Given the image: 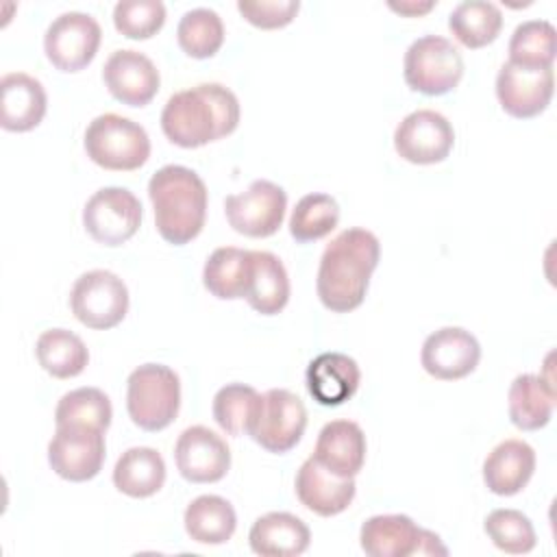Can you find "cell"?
<instances>
[{
  "mask_svg": "<svg viewBox=\"0 0 557 557\" xmlns=\"http://www.w3.org/2000/svg\"><path fill=\"white\" fill-rule=\"evenodd\" d=\"M379 257L381 244L372 231L352 226L335 235L318 265L315 289L320 302L333 313L357 309L366 298Z\"/></svg>",
  "mask_w": 557,
  "mask_h": 557,
  "instance_id": "cell-1",
  "label": "cell"
},
{
  "mask_svg": "<svg viewBox=\"0 0 557 557\" xmlns=\"http://www.w3.org/2000/svg\"><path fill=\"white\" fill-rule=\"evenodd\" d=\"M239 124V100L220 83L176 91L161 111L165 137L181 148H200L231 135Z\"/></svg>",
  "mask_w": 557,
  "mask_h": 557,
  "instance_id": "cell-2",
  "label": "cell"
},
{
  "mask_svg": "<svg viewBox=\"0 0 557 557\" xmlns=\"http://www.w3.org/2000/svg\"><path fill=\"white\" fill-rule=\"evenodd\" d=\"M159 235L174 246L200 235L207 220L209 191L205 181L185 165H163L148 181Z\"/></svg>",
  "mask_w": 557,
  "mask_h": 557,
  "instance_id": "cell-3",
  "label": "cell"
},
{
  "mask_svg": "<svg viewBox=\"0 0 557 557\" xmlns=\"http://www.w3.org/2000/svg\"><path fill=\"white\" fill-rule=\"evenodd\" d=\"M181 407L178 374L163 363H144L128 374L126 409L144 431H161L174 422Z\"/></svg>",
  "mask_w": 557,
  "mask_h": 557,
  "instance_id": "cell-4",
  "label": "cell"
},
{
  "mask_svg": "<svg viewBox=\"0 0 557 557\" xmlns=\"http://www.w3.org/2000/svg\"><path fill=\"white\" fill-rule=\"evenodd\" d=\"M85 152L104 170L131 172L148 161L150 137L141 124L117 113H102L85 131Z\"/></svg>",
  "mask_w": 557,
  "mask_h": 557,
  "instance_id": "cell-5",
  "label": "cell"
},
{
  "mask_svg": "<svg viewBox=\"0 0 557 557\" xmlns=\"http://www.w3.org/2000/svg\"><path fill=\"white\" fill-rule=\"evenodd\" d=\"M405 83L424 96L453 91L463 76V59L457 46L442 35H422L405 52Z\"/></svg>",
  "mask_w": 557,
  "mask_h": 557,
  "instance_id": "cell-6",
  "label": "cell"
},
{
  "mask_svg": "<svg viewBox=\"0 0 557 557\" xmlns=\"http://www.w3.org/2000/svg\"><path fill=\"white\" fill-rule=\"evenodd\" d=\"M359 544L370 557L448 555L437 533L418 527L405 513H379L368 518L361 524Z\"/></svg>",
  "mask_w": 557,
  "mask_h": 557,
  "instance_id": "cell-7",
  "label": "cell"
},
{
  "mask_svg": "<svg viewBox=\"0 0 557 557\" xmlns=\"http://www.w3.org/2000/svg\"><path fill=\"white\" fill-rule=\"evenodd\" d=\"M70 307L81 324L96 331L113 329L128 311L126 283L111 270H89L74 281Z\"/></svg>",
  "mask_w": 557,
  "mask_h": 557,
  "instance_id": "cell-8",
  "label": "cell"
},
{
  "mask_svg": "<svg viewBox=\"0 0 557 557\" xmlns=\"http://www.w3.org/2000/svg\"><path fill=\"white\" fill-rule=\"evenodd\" d=\"M141 202L126 187L98 189L83 209V226L102 246L126 244L141 224Z\"/></svg>",
  "mask_w": 557,
  "mask_h": 557,
  "instance_id": "cell-9",
  "label": "cell"
},
{
  "mask_svg": "<svg viewBox=\"0 0 557 557\" xmlns=\"http://www.w3.org/2000/svg\"><path fill=\"white\" fill-rule=\"evenodd\" d=\"M307 429V409L302 400L283 387L261 394V405L248 435L268 453L292 450Z\"/></svg>",
  "mask_w": 557,
  "mask_h": 557,
  "instance_id": "cell-10",
  "label": "cell"
},
{
  "mask_svg": "<svg viewBox=\"0 0 557 557\" xmlns=\"http://www.w3.org/2000/svg\"><path fill=\"white\" fill-rule=\"evenodd\" d=\"M102 30L94 15L83 11L61 13L50 22L44 35V52L61 72H81L87 67L98 48Z\"/></svg>",
  "mask_w": 557,
  "mask_h": 557,
  "instance_id": "cell-11",
  "label": "cell"
},
{
  "mask_svg": "<svg viewBox=\"0 0 557 557\" xmlns=\"http://www.w3.org/2000/svg\"><path fill=\"white\" fill-rule=\"evenodd\" d=\"M287 194L281 185L257 178L242 194L224 198V213L233 231L246 237H270L283 224Z\"/></svg>",
  "mask_w": 557,
  "mask_h": 557,
  "instance_id": "cell-12",
  "label": "cell"
},
{
  "mask_svg": "<svg viewBox=\"0 0 557 557\" xmlns=\"http://www.w3.org/2000/svg\"><path fill=\"white\" fill-rule=\"evenodd\" d=\"M48 463L65 481L94 479L104 463V431L91 426H57L48 444Z\"/></svg>",
  "mask_w": 557,
  "mask_h": 557,
  "instance_id": "cell-13",
  "label": "cell"
},
{
  "mask_svg": "<svg viewBox=\"0 0 557 557\" xmlns=\"http://www.w3.org/2000/svg\"><path fill=\"white\" fill-rule=\"evenodd\" d=\"M453 146V124L433 109L411 111L394 131V148L398 157L416 165H433L444 161Z\"/></svg>",
  "mask_w": 557,
  "mask_h": 557,
  "instance_id": "cell-14",
  "label": "cell"
},
{
  "mask_svg": "<svg viewBox=\"0 0 557 557\" xmlns=\"http://www.w3.org/2000/svg\"><path fill=\"white\" fill-rule=\"evenodd\" d=\"M555 72L553 67H520L503 63L496 74V98L505 113L518 120L540 115L553 98Z\"/></svg>",
  "mask_w": 557,
  "mask_h": 557,
  "instance_id": "cell-15",
  "label": "cell"
},
{
  "mask_svg": "<svg viewBox=\"0 0 557 557\" xmlns=\"http://www.w3.org/2000/svg\"><path fill=\"white\" fill-rule=\"evenodd\" d=\"M174 461L185 481L215 483L224 479L231 468V450L215 431L194 424L178 435Z\"/></svg>",
  "mask_w": 557,
  "mask_h": 557,
  "instance_id": "cell-16",
  "label": "cell"
},
{
  "mask_svg": "<svg viewBox=\"0 0 557 557\" xmlns=\"http://www.w3.org/2000/svg\"><path fill=\"white\" fill-rule=\"evenodd\" d=\"M481 359V344L461 326H442L431 333L420 352L422 368L440 381H457L474 372Z\"/></svg>",
  "mask_w": 557,
  "mask_h": 557,
  "instance_id": "cell-17",
  "label": "cell"
},
{
  "mask_svg": "<svg viewBox=\"0 0 557 557\" xmlns=\"http://www.w3.org/2000/svg\"><path fill=\"white\" fill-rule=\"evenodd\" d=\"M109 94L128 107H146L159 91L161 76L157 65L139 50H115L102 67Z\"/></svg>",
  "mask_w": 557,
  "mask_h": 557,
  "instance_id": "cell-18",
  "label": "cell"
},
{
  "mask_svg": "<svg viewBox=\"0 0 557 557\" xmlns=\"http://www.w3.org/2000/svg\"><path fill=\"white\" fill-rule=\"evenodd\" d=\"M48 109L44 85L24 72H9L0 81V126L26 133L39 126Z\"/></svg>",
  "mask_w": 557,
  "mask_h": 557,
  "instance_id": "cell-19",
  "label": "cell"
},
{
  "mask_svg": "<svg viewBox=\"0 0 557 557\" xmlns=\"http://www.w3.org/2000/svg\"><path fill=\"white\" fill-rule=\"evenodd\" d=\"M366 435L352 420H331L315 440L313 459L329 472L355 479L366 461Z\"/></svg>",
  "mask_w": 557,
  "mask_h": 557,
  "instance_id": "cell-20",
  "label": "cell"
},
{
  "mask_svg": "<svg viewBox=\"0 0 557 557\" xmlns=\"http://www.w3.org/2000/svg\"><path fill=\"white\" fill-rule=\"evenodd\" d=\"M357 485L355 479H344L322 468L313 457L305 459L296 474V496L313 513L329 518L350 507Z\"/></svg>",
  "mask_w": 557,
  "mask_h": 557,
  "instance_id": "cell-21",
  "label": "cell"
},
{
  "mask_svg": "<svg viewBox=\"0 0 557 557\" xmlns=\"http://www.w3.org/2000/svg\"><path fill=\"white\" fill-rule=\"evenodd\" d=\"M305 381L307 392L315 403L337 407L355 396L361 372L352 357L344 352H322L309 361Z\"/></svg>",
  "mask_w": 557,
  "mask_h": 557,
  "instance_id": "cell-22",
  "label": "cell"
},
{
  "mask_svg": "<svg viewBox=\"0 0 557 557\" xmlns=\"http://www.w3.org/2000/svg\"><path fill=\"white\" fill-rule=\"evenodd\" d=\"M535 470V450L522 440L496 444L483 461V481L492 494L513 496L527 487Z\"/></svg>",
  "mask_w": 557,
  "mask_h": 557,
  "instance_id": "cell-23",
  "label": "cell"
},
{
  "mask_svg": "<svg viewBox=\"0 0 557 557\" xmlns=\"http://www.w3.org/2000/svg\"><path fill=\"white\" fill-rule=\"evenodd\" d=\"M309 527L289 511H270L259 516L248 533L252 553L261 557H296L309 548Z\"/></svg>",
  "mask_w": 557,
  "mask_h": 557,
  "instance_id": "cell-24",
  "label": "cell"
},
{
  "mask_svg": "<svg viewBox=\"0 0 557 557\" xmlns=\"http://www.w3.org/2000/svg\"><path fill=\"white\" fill-rule=\"evenodd\" d=\"M244 300L261 315H274L289 300V276L283 261L268 250H250V272Z\"/></svg>",
  "mask_w": 557,
  "mask_h": 557,
  "instance_id": "cell-25",
  "label": "cell"
},
{
  "mask_svg": "<svg viewBox=\"0 0 557 557\" xmlns=\"http://www.w3.org/2000/svg\"><path fill=\"white\" fill-rule=\"evenodd\" d=\"M509 418L520 431L546 426L555 411V385L542 374H518L507 394Z\"/></svg>",
  "mask_w": 557,
  "mask_h": 557,
  "instance_id": "cell-26",
  "label": "cell"
},
{
  "mask_svg": "<svg viewBox=\"0 0 557 557\" xmlns=\"http://www.w3.org/2000/svg\"><path fill=\"white\" fill-rule=\"evenodd\" d=\"M165 483V461L150 446H133L120 455L113 468V485L131 498H148Z\"/></svg>",
  "mask_w": 557,
  "mask_h": 557,
  "instance_id": "cell-27",
  "label": "cell"
},
{
  "mask_svg": "<svg viewBox=\"0 0 557 557\" xmlns=\"http://www.w3.org/2000/svg\"><path fill=\"white\" fill-rule=\"evenodd\" d=\"M187 535L198 544H224L237 529L233 505L215 494L194 498L183 516Z\"/></svg>",
  "mask_w": 557,
  "mask_h": 557,
  "instance_id": "cell-28",
  "label": "cell"
},
{
  "mask_svg": "<svg viewBox=\"0 0 557 557\" xmlns=\"http://www.w3.org/2000/svg\"><path fill=\"white\" fill-rule=\"evenodd\" d=\"M250 272V250L235 246L215 248L202 268L207 292L220 300H237L246 296Z\"/></svg>",
  "mask_w": 557,
  "mask_h": 557,
  "instance_id": "cell-29",
  "label": "cell"
},
{
  "mask_svg": "<svg viewBox=\"0 0 557 557\" xmlns=\"http://www.w3.org/2000/svg\"><path fill=\"white\" fill-rule=\"evenodd\" d=\"M35 355L39 366L54 379L78 376L89 361V350L85 342L67 329L44 331L37 337Z\"/></svg>",
  "mask_w": 557,
  "mask_h": 557,
  "instance_id": "cell-30",
  "label": "cell"
},
{
  "mask_svg": "<svg viewBox=\"0 0 557 557\" xmlns=\"http://www.w3.org/2000/svg\"><path fill=\"white\" fill-rule=\"evenodd\" d=\"M448 28L466 48H483L492 44L503 28V13L487 0H463L448 15Z\"/></svg>",
  "mask_w": 557,
  "mask_h": 557,
  "instance_id": "cell-31",
  "label": "cell"
},
{
  "mask_svg": "<svg viewBox=\"0 0 557 557\" xmlns=\"http://www.w3.org/2000/svg\"><path fill=\"white\" fill-rule=\"evenodd\" d=\"M181 50L191 59H209L224 44L222 17L207 7H196L183 13L176 26Z\"/></svg>",
  "mask_w": 557,
  "mask_h": 557,
  "instance_id": "cell-32",
  "label": "cell"
},
{
  "mask_svg": "<svg viewBox=\"0 0 557 557\" xmlns=\"http://www.w3.org/2000/svg\"><path fill=\"white\" fill-rule=\"evenodd\" d=\"M555 28L546 20H527L518 24L509 39V63L520 67H553Z\"/></svg>",
  "mask_w": 557,
  "mask_h": 557,
  "instance_id": "cell-33",
  "label": "cell"
},
{
  "mask_svg": "<svg viewBox=\"0 0 557 557\" xmlns=\"http://www.w3.org/2000/svg\"><path fill=\"white\" fill-rule=\"evenodd\" d=\"M259 405L261 394L255 387L244 383H228L213 396V418L224 433L239 437L250 431Z\"/></svg>",
  "mask_w": 557,
  "mask_h": 557,
  "instance_id": "cell-34",
  "label": "cell"
},
{
  "mask_svg": "<svg viewBox=\"0 0 557 557\" xmlns=\"http://www.w3.org/2000/svg\"><path fill=\"white\" fill-rule=\"evenodd\" d=\"M339 222V205L329 194L302 196L289 215V235L298 244L326 237Z\"/></svg>",
  "mask_w": 557,
  "mask_h": 557,
  "instance_id": "cell-35",
  "label": "cell"
},
{
  "mask_svg": "<svg viewBox=\"0 0 557 557\" xmlns=\"http://www.w3.org/2000/svg\"><path fill=\"white\" fill-rule=\"evenodd\" d=\"M111 400L98 387H78L61 396L54 409L57 426L76 424V426H91L107 431L111 424Z\"/></svg>",
  "mask_w": 557,
  "mask_h": 557,
  "instance_id": "cell-36",
  "label": "cell"
},
{
  "mask_svg": "<svg viewBox=\"0 0 557 557\" xmlns=\"http://www.w3.org/2000/svg\"><path fill=\"white\" fill-rule=\"evenodd\" d=\"M483 529L492 544L509 555H524L535 548V529L518 509H494L487 513Z\"/></svg>",
  "mask_w": 557,
  "mask_h": 557,
  "instance_id": "cell-37",
  "label": "cell"
},
{
  "mask_svg": "<svg viewBox=\"0 0 557 557\" xmlns=\"http://www.w3.org/2000/svg\"><path fill=\"white\" fill-rule=\"evenodd\" d=\"M113 24L128 39H150L165 24L161 0H120L113 7Z\"/></svg>",
  "mask_w": 557,
  "mask_h": 557,
  "instance_id": "cell-38",
  "label": "cell"
},
{
  "mask_svg": "<svg viewBox=\"0 0 557 557\" xmlns=\"http://www.w3.org/2000/svg\"><path fill=\"white\" fill-rule=\"evenodd\" d=\"M300 9L298 0H239L237 11L257 28H283Z\"/></svg>",
  "mask_w": 557,
  "mask_h": 557,
  "instance_id": "cell-39",
  "label": "cell"
},
{
  "mask_svg": "<svg viewBox=\"0 0 557 557\" xmlns=\"http://www.w3.org/2000/svg\"><path fill=\"white\" fill-rule=\"evenodd\" d=\"M387 7H389L392 11H396V13H400V15L418 17V15H422V13H429V11L435 7V2H433V0H429V2H389Z\"/></svg>",
  "mask_w": 557,
  "mask_h": 557,
  "instance_id": "cell-40",
  "label": "cell"
}]
</instances>
